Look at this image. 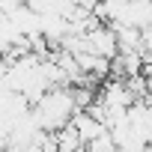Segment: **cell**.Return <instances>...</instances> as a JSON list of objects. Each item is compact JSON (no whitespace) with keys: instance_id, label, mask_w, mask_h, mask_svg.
<instances>
[{"instance_id":"6da1fadb","label":"cell","mask_w":152,"mask_h":152,"mask_svg":"<svg viewBox=\"0 0 152 152\" xmlns=\"http://www.w3.org/2000/svg\"><path fill=\"white\" fill-rule=\"evenodd\" d=\"M75 113H78V104H75V96H72V87H60V90H51L36 107H33V119L39 122L42 131L54 134V131H63L66 125H72Z\"/></svg>"},{"instance_id":"7a4b0ae2","label":"cell","mask_w":152,"mask_h":152,"mask_svg":"<svg viewBox=\"0 0 152 152\" xmlns=\"http://www.w3.org/2000/svg\"><path fill=\"white\" fill-rule=\"evenodd\" d=\"M87 51L96 54V57H104V60H116L119 57V39H116V30L102 24L96 27L93 33H87Z\"/></svg>"},{"instance_id":"3957f363","label":"cell","mask_w":152,"mask_h":152,"mask_svg":"<svg viewBox=\"0 0 152 152\" xmlns=\"http://www.w3.org/2000/svg\"><path fill=\"white\" fill-rule=\"evenodd\" d=\"M72 125L81 131V137H84V143H87V146H90L96 137H102V134L107 131V128H104V125H102L90 110H78V113H75V119H72Z\"/></svg>"}]
</instances>
